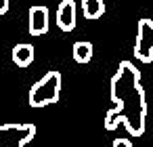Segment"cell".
Segmentation results:
<instances>
[{
    "label": "cell",
    "mask_w": 153,
    "mask_h": 147,
    "mask_svg": "<svg viewBox=\"0 0 153 147\" xmlns=\"http://www.w3.org/2000/svg\"><path fill=\"white\" fill-rule=\"evenodd\" d=\"M109 90L113 107L105 113V128L115 130L122 124L132 137H143L147 122V99L136 65L122 61L109 82Z\"/></svg>",
    "instance_id": "6da1fadb"
},
{
    "label": "cell",
    "mask_w": 153,
    "mask_h": 147,
    "mask_svg": "<svg viewBox=\"0 0 153 147\" xmlns=\"http://www.w3.org/2000/svg\"><path fill=\"white\" fill-rule=\"evenodd\" d=\"M61 97V74L59 72H46L38 82L32 84L30 95H27V103L30 107H46L57 103Z\"/></svg>",
    "instance_id": "7a4b0ae2"
},
{
    "label": "cell",
    "mask_w": 153,
    "mask_h": 147,
    "mask_svg": "<svg viewBox=\"0 0 153 147\" xmlns=\"http://www.w3.org/2000/svg\"><path fill=\"white\" fill-rule=\"evenodd\" d=\"M34 137V124H0V147H25Z\"/></svg>",
    "instance_id": "3957f363"
},
{
    "label": "cell",
    "mask_w": 153,
    "mask_h": 147,
    "mask_svg": "<svg viewBox=\"0 0 153 147\" xmlns=\"http://www.w3.org/2000/svg\"><path fill=\"white\" fill-rule=\"evenodd\" d=\"M134 57L140 63L153 61V19H140L136 23V44H134Z\"/></svg>",
    "instance_id": "277c9868"
},
{
    "label": "cell",
    "mask_w": 153,
    "mask_h": 147,
    "mask_svg": "<svg viewBox=\"0 0 153 147\" xmlns=\"http://www.w3.org/2000/svg\"><path fill=\"white\" fill-rule=\"evenodd\" d=\"M51 25V11L46 7H32L27 13V32L30 36L38 38L48 32Z\"/></svg>",
    "instance_id": "5b68a950"
},
{
    "label": "cell",
    "mask_w": 153,
    "mask_h": 147,
    "mask_svg": "<svg viewBox=\"0 0 153 147\" xmlns=\"http://www.w3.org/2000/svg\"><path fill=\"white\" fill-rule=\"evenodd\" d=\"M55 21L61 32H74L78 21V4L74 0H61L55 13Z\"/></svg>",
    "instance_id": "8992f818"
},
{
    "label": "cell",
    "mask_w": 153,
    "mask_h": 147,
    "mask_svg": "<svg viewBox=\"0 0 153 147\" xmlns=\"http://www.w3.org/2000/svg\"><path fill=\"white\" fill-rule=\"evenodd\" d=\"M11 57H13V63L17 67H30L34 63V59H36V49L30 42H19V44L13 46Z\"/></svg>",
    "instance_id": "52a82bcc"
},
{
    "label": "cell",
    "mask_w": 153,
    "mask_h": 147,
    "mask_svg": "<svg viewBox=\"0 0 153 147\" xmlns=\"http://www.w3.org/2000/svg\"><path fill=\"white\" fill-rule=\"evenodd\" d=\"M80 7H82L84 19H88V21L101 19L105 15V2H103V0H82Z\"/></svg>",
    "instance_id": "ba28073f"
},
{
    "label": "cell",
    "mask_w": 153,
    "mask_h": 147,
    "mask_svg": "<svg viewBox=\"0 0 153 147\" xmlns=\"http://www.w3.org/2000/svg\"><path fill=\"white\" fill-rule=\"evenodd\" d=\"M92 44L88 42V40H78V42H74V46H71V55H74V61L76 63H88L90 59H92Z\"/></svg>",
    "instance_id": "9c48e42d"
},
{
    "label": "cell",
    "mask_w": 153,
    "mask_h": 147,
    "mask_svg": "<svg viewBox=\"0 0 153 147\" xmlns=\"http://www.w3.org/2000/svg\"><path fill=\"white\" fill-rule=\"evenodd\" d=\"M111 147H132V141H128V139H113Z\"/></svg>",
    "instance_id": "30bf717a"
},
{
    "label": "cell",
    "mask_w": 153,
    "mask_h": 147,
    "mask_svg": "<svg viewBox=\"0 0 153 147\" xmlns=\"http://www.w3.org/2000/svg\"><path fill=\"white\" fill-rule=\"evenodd\" d=\"M9 7H11V0H0V17L9 13Z\"/></svg>",
    "instance_id": "8fae6325"
}]
</instances>
